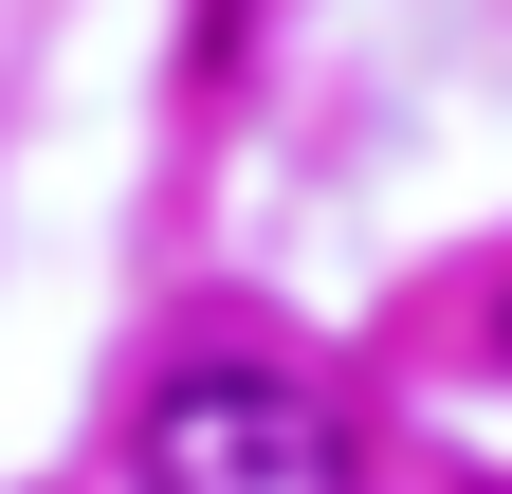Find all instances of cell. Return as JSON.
I'll return each instance as SVG.
<instances>
[{"label": "cell", "instance_id": "1", "mask_svg": "<svg viewBox=\"0 0 512 494\" xmlns=\"http://www.w3.org/2000/svg\"><path fill=\"white\" fill-rule=\"evenodd\" d=\"M128 494H366V440L348 403L311 385V366H183V385L147 403V440H128Z\"/></svg>", "mask_w": 512, "mask_h": 494}]
</instances>
